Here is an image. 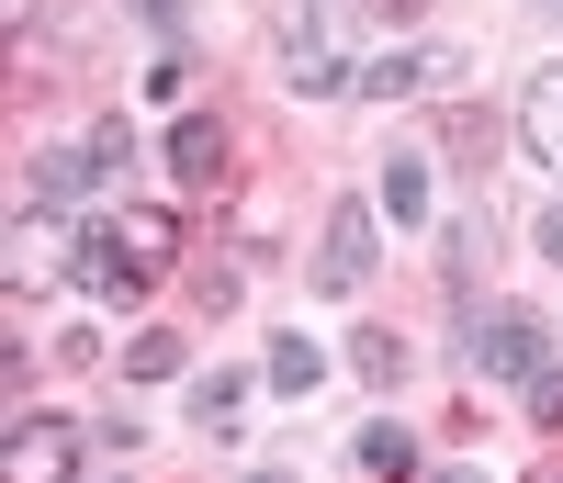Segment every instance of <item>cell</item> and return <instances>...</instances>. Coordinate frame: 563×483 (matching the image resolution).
I'll return each instance as SVG.
<instances>
[{
	"instance_id": "obj_9",
	"label": "cell",
	"mask_w": 563,
	"mask_h": 483,
	"mask_svg": "<svg viewBox=\"0 0 563 483\" xmlns=\"http://www.w3.org/2000/svg\"><path fill=\"white\" fill-rule=\"evenodd\" d=\"M68 270H79V293H102V304H135V270L113 259V225H79V259H68Z\"/></svg>"
},
{
	"instance_id": "obj_5",
	"label": "cell",
	"mask_w": 563,
	"mask_h": 483,
	"mask_svg": "<svg viewBox=\"0 0 563 483\" xmlns=\"http://www.w3.org/2000/svg\"><path fill=\"white\" fill-rule=\"evenodd\" d=\"M57 259H79V225H57V214H12V293H45L57 281Z\"/></svg>"
},
{
	"instance_id": "obj_12",
	"label": "cell",
	"mask_w": 563,
	"mask_h": 483,
	"mask_svg": "<svg viewBox=\"0 0 563 483\" xmlns=\"http://www.w3.org/2000/svg\"><path fill=\"white\" fill-rule=\"evenodd\" d=\"M238 405H249L238 371H203V382H192V427H203V439H225V427H238Z\"/></svg>"
},
{
	"instance_id": "obj_18",
	"label": "cell",
	"mask_w": 563,
	"mask_h": 483,
	"mask_svg": "<svg viewBox=\"0 0 563 483\" xmlns=\"http://www.w3.org/2000/svg\"><path fill=\"white\" fill-rule=\"evenodd\" d=\"M541 259H552V270H563V203H552V214H541Z\"/></svg>"
},
{
	"instance_id": "obj_16",
	"label": "cell",
	"mask_w": 563,
	"mask_h": 483,
	"mask_svg": "<svg viewBox=\"0 0 563 483\" xmlns=\"http://www.w3.org/2000/svg\"><path fill=\"white\" fill-rule=\"evenodd\" d=\"M530 416H541V427H563V360H541V371H530Z\"/></svg>"
},
{
	"instance_id": "obj_6",
	"label": "cell",
	"mask_w": 563,
	"mask_h": 483,
	"mask_svg": "<svg viewBox=\"0 0 563 483\" xmlns=\"http://www.w3.org/2000/svg\"><path fill=\"white\" fill-rule=\"evenodd\" d=\"M158 158H169V180H180V191H214V180H225V124H203V113H180Z\"/></svg>"
},
{
	"instance_id": "obj_4",
	"label": "cell",
	"mask_w": 563,
	"mask_h": 483,
	"mask_svg": "<svg viewBox=\"0 0 563 483\" xmlns=\"http://www.w3.org/2000/svg\"><path fill=\"white\" fill-rule=\"evenodd\" d=\"M0 483H79V427H68V416H23Z\"/></svg>"
},
{
	"instance_id": "obj_19",
	"label": "cell",
	"mask_w": 563,
	"mask_h": 483,
	"mask_svg": "<svg viewBox=\"0 0 563 483\" xmlns=\"http://www.w3.org/2000/svg\"><path fill=\"white\" fill-rule=\"evenodd\" d=\"M417 483H474V472H417Z\"/></svg>"
},
{
	"instance_id": "obj_20",
	"label": "cell",
	"mask_w": 563,
	"mask_h": 483,
	"mask_svg": "<svg viewBox=\"0 0 563 483\" xmlns=\"http://www.w3.org/2000/svg\"><path fill=\"white\" fill-rule=\"evenodd\" d=\"M260 483H282V472H260Z\"/></svg>"
},
{
	"instance_id": "obj_11",
	"label": "cell",
	"mask_w": 563,
	"mask_h": 483,
	"mask_svg": "<svg viewBox=\"0 0 563 483\" xmlns=\"http://www.w3.org/2000/svg\"><path fill=\"white\" fill-rule=\"evenodd\" d=\"M327 382V349L316 337H271V394H316Z\"/></svg>"
},
{
	"instance_id": "obj_3",
	"label": "cell",
	"mask_w": 563,
	"mask_h": 483,
	"mask_svg": "<svg viewBox=\"0 0 563 483\" xmlns=\"http://www.w3.org/2000/svg\"><path fill=\"white\" fill-rule=\"evenodd\" d=\"M372 259H384V214H372V203H339V214H327V248H316V281H327V293H361Z\"/></svg>"
},
{
	"instance_id": "obj_10",
	"label": "cell",
	"mask_w": 563,
	"mask_h": 483,
	"mask_svg": "<svg viewBox=\"0 0 563 483\" xmlns=\"http://www.w3.org/2000/svg\"><path fill=\"white\" fill-rule=\"evenodd\" d=\"M350 461H361L372 483H406V472H417V439H406V427H361V439H350Z\"/></svg>"
},
{
	"instance_id": "obj_1",
	"label": "cell",
	"mask_w": 563,
	"mask_h": 483,
	"mask_svg": "<svg viewBox=\"0 0 563 483\" xmlns=\"http://www.w3.org/2000/svg\"><path fill=\"white\" fill-rule=\"evenodd\" d=\"M350 12L361 0H294V23H282V79L294 90H350Z\"/></svg>"
},
{
	"instance_id": "obj_17",
	"label": "cell",
	"mask_w": 563,
	"mask_h": 483,
	"mask_svg": "<svg viewBox=\"0 0 563 483\" xmlns=\"http://www.w3.org/2000/svg\"><path fill=\"white\" fill-rule=\"evenodd\" d=\"M124 12L147 23V34H180V0H124Z\"/></svg>"
},
{
	"instance_id": "obj_8",
	"label": "cell",
	"mask_w": 563,
	"mask_h": 483,
	"mask_svg": "<svg viewBox=\"0 0 563 483\" xmlns=\"http://www.w3.org/2000/svg\"><path fill=\"white\" fill-rule=\"evenodd\" d=\"M519 147H530L541 169H563V68H541V79L519 90Z\"/></svg>"
},
{
	"instance_id": "obj_7",
	"label": "cell",
	"mask_w": 563,
	"mask_h": 483,
	"mask_svg": "<svg viewBox=\"0 0 563 483\" xmlns=\"http://www.w3.org/2000/svg\"><path fill=\"white\" fill-rule=\"evenodd\" d=\"M113 259L135 270V293H147V281L180 259V225H169V214H113Z\"/></svg>"
},
{
	"instance_id": "obj_14",
	"label": "cell",
	"mask_w": 563,
	"mask_h": 483,
	"mask_svg": "<svg viewBox=\"0 0 563 483\" xmlns=\"http://www.w3.org/2000/svg\"><path fill=\"white\" fill-rule=\"evenodd\" d=\"M124 371H135V382H169V371H180V337H169V326H147V337L124 349Z\"/></svg>"
},
{
	"instance_id": "obj_21",
	"label": "cell",
	"mask_w": 563,
	"mask_h": 483,
	"mask_svg": "<svg viewBox=\"0 0 563 483\" xmlns=\"http://www.w3.org/2000/svg\"><path fill=\"white\" fill-rule=\"evenodd\" d=\"M541 483H563V472H541Z\"/></svg>"
},
{
	"instance_id": "obj_15",
	"label": "cell",
	"mask_w": 563,
	"mask_h": 483,
	"mask_svg": "<svg viewBox=\"0 0 563 483\" xmlns=\"http://www.w3.org/2000/svg\"><path fill=\"white\" fill-rule=\"evenodd\" d=\"M350 360H361V382H395V371H406V337H384V326H361V349H350Z\"/></svg>"
},
{
	"instance_id": "obj_13",
	"label": "cell",
	"mask_w": 563,
	"mask_h": 483,
	"mask_svg": "<svg viewBox=\"0 0 563 483\" xmlns=\"http://www.w3.org/2000/svg\"><path fill=\"white\" fill-rule=\"evenodd\" d=\"M384 214L395 225H429V158H384Z\"/></svg>"
},
{
	"instance_id": "obj_2",
	"label": "cell",
	"mask_w": 563,
	"mask_h": 483,
	"mask_svg": "<svg viewBox=\"0 0 563 483\" xmlns=\"http://www.w3.org/2000/svg\"><path fill=\"white\" fill-rule=\"evenodd\" d=\"M462 360H474L485 382H530L552 360V337H541L530 304H485V315H462Z\"/></svg>"
}]
</instances>
